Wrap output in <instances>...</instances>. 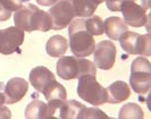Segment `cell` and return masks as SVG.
Wrapping results in <instances>:
<instances>
[{"label": "cell", "instance_id": "obj_23", "mask_svg": "<svg viewBox=\"0 0 151 119\" xmlns=\"http://www.w3.org/2000/svg\"><path fill=\"white\" fill-rule=\"evenodd\" d=\"M0 4L12 13L17 11L18 9H21L24 6L23 0H0Z\"/></svg>", "mask_w": 151, "mask_h": 119}, {"label": "cell", "instance_id": "obj_19", "mask_svg": "<svg viewBox=\"0 0 151 119\" xmlns=\"http://www.w3.org/2000/svg\"><path fill=\"white\" fill-rule=\"evenodd\" d=\"M75 8L76 17H89L93 15L99 7L94 0H72Z\"/></svg>", "mask_w": 151, "mask_h": 119}, {"label": "cell", "instance_id": "obj_26", "mask_svg": "<svg viewBox=\"0 0 151 119\" xmlns=\"http://www.w3.org/2000/svg\"><path fill=\"white\" fill-rule=\"evenodd\" d=\"M12 118V111L6 105H0V119H10Z\"/></svg>", "mask_w": 151, "mask_h": 119}, {"label": "cell", "instance_id": "obj_14", "mask_svg": "<svg viewBox=\"0 0 151 119\" xmlns=\"http://www.w3.org/2000/svg\"><path fill=\"white\" fill-rule=\"evenodd\" d=\"M107 91V102L113 104L122 103L131 97V87L129 84L123 81H116L111 83Z\"/></svg>", "mask_w": 151, "mask_h": 119}, {"label": "cell", "instance_id": "obj_25", "mask_svg": "<svg viewBox=\"0 0 151 119\" xmlns=\"http://www.w3.org/2000/svg\"><path fill=\"white\" fill-rule=\"evenodd\" d=\"M10 17H12V11L7 10L0 4V22H6Z\"/></svg>", "mask_w": 151, "mask_h": 119}, {"label": "cell", "instance_id": "obj_16", "mask_svg": "<svg viewBox=\"0 0 151 119\" xmlns=\"http://www.w3.org/2000/svg\"><path fill=\"white\" fill-rule=\"evenodd\" d=\"M68 50L67 39L63 35H52L45 43V51L52 58H59Z\"/></svg>", "mask_w": 151, "mask_h": 119}, {"label": "cell", "instance_id": "obj_18", "mask_svg": "<svg viewBox=\"0 0 151 119\" xmlns=\"http://www.w3.org/2000/svg\"><path fill=\"white\" fill-rule=\"evenodd\" d=\"M42 94L45 95L47 101L50 100H66L67 99V91L65 89V86L57 82L56 80H53L45 86Z\"/></svg>", "mask_w": 151, "mask_h": 119}, {"label": "cell", "instance_id": "obj_2", "mask_svg": "<svg viewBox=\"0 0 151 119\" xmlns=\"http://www.w3.org/2000/svg\"><path fill=\"white\" fill-rule=\"evenodd\" d=\"M68 47L74 56L86 58L93 53L96 48L94 37L84 29L83 17H76L70 22L68 25Z\"/></svg>", "mask_w": 151, "mask_h": 119}, {"label": "cell", "instance_id": "obj_7", "mask_svg": "<svg viewBox=\"0 0 151 119\" xmlns=\"http://www.w3.org/2000/svg\"><path fill=\"white\" fill-rule=\"evenodd\" d=\"M118 41L122 49L129 54H139L143 57H149L151 54L150 33H145L142 35L136 32L126 31Z\"/></svg>", "mask_w": 151, "mask_h": 119}, {"label": "cell", "instance_id": "obj_13", "mask_svg": "<svg viewBox=\"0 0 151 119\" xmlns=\"http://www.w3.org/2000/svg\"><path fill=\"white\" fill-rule=\"evenodd\" d=\"M29 80H30L31 85L38 92L42 93L45 86L56 78H55L53 73L49 68L45 67V66H37V67L32 68Z\"/></svg>", "mask_w": 151, "mask_h": 119}, {"label": "cell", "instance_id": "obj_4", "mask_svg": "<svg viewBox=\"0 0 151 119\" xmlns=\"http://www.w3.org/2000/svg\"><path fill=\"white\" fill-rule=\"evenodd\" d=\"M129 86L135 93L145 95L151 89V64L147 57L140 56L131 64Z\"/></svg>", "mask_w": 151, "mask_h": 119}, {"label": "cell", "instance_id": "obj_11", "mask_svg": "<svg viewBox=\"0 0 151 119\" xmlns=\"http://www.w3.org/2000/svg\"><path fill=\"white\" fill-rule=\"evenodd\" d=\"M25 40V32L16 26H9L0 30V53L12 54L18 51Z\"/></svg>", "mask_w": 151, "mask_h": 119}, {"label": "cell", "instance_id": "obj_1", "mask_svg": "<svg viewBox=\"0 0 151 119\" xmlns=\"http://www.w3.org/2000/svg\"><path fill=\"white\" fill-rule=\"evenodd\" d=\"M15 26L24 32H48L51 30V18L48 14L35 5H26L15 11Z\"/></svg>", "mask_w": 151, "mask_h": 119}, {"label": "cell", "instance_id": "obj_17", "mask_svg": "<svg viewBox=\"0 0 151 119\" xmlns=\"http://www.w3.org/2000/svg\"><path fill=\"white\" fill-rule=\"evenodd\" d=\"M25 118L48 119V104L41 100H33L25 108Z\"/></svg>", "mask_w": 151, "mask_h": 119}, {"label": "cell", "instance_id": "obj_12", "mask_svg": "<svg viewBox=\"0 0 151 119\" xmlns=\"http://www.w3.org/2000/svg\"><path fill=\"white\" fill-rule=\"evenodd\" d=\"M29 83L22 77H13L2 87V94L6 104H15L26 95Z\"/></svg>", "mask_w": 151, "mask_h": 119}, {"label": "cell", "instance_id": "obj_27", "mask_svg": "<svg viewBox=\"0 0 151 119\" xmlns=\"http://www.w3.org/2000/svg\"><path fill=\"white\" fill-rule=\"evenodd\" d=\"M59 0H37L38 5H41V6H45V7H50L55 5L56 2H58Z\"/></svg>", "mask_w": 151, "mask_h": 119}, {"label": "cell", "instance_id": "obj_10", "mask_svg": "<svg viewBox=\"0 0 151 119\" xmlns=\"http://www.w3.org/2000/svg\"><path fill=\"white\" fill-rule=\"evenodd\" d=\"M92 54L94 57L93 64L96 65V67L102 70H109L116 62L117 49L113 41L102 40L96 43V48Z\"/></svg>", "mask_w": 151, "mask_h": 119}, {"label": "cell", "instance_id": "obj_8", "mask_svg": "<svg viewBox=\"0 0 151 119\" xmlns=\"http://www.w3.org/2000/svg\"><path fill=\"white\" fill-rule=\"evenodd\" d=\"M48 14L51 18V30L59 31L68 27L70 22L76 17L75 8L72 0H59L50 6Z\"/></svg>", "mask_w": 151, "mask_h": 119}, {"label": "cell", "instance_id": "obj_3", "mask_svg": "<svg viewBox=\"0 0 151 119\" xmlns=\"http://www.w3.org/2000/svg\"><path fill=\"white\" fill-rule=\"evenodd\" d=\"M57 75L61 80H78L83 75H96V65L88 59L76 56H61L56 65Z\"/></svg>", "mask_w": 151, "mask_h": 119}, {"label": "cell", "instance_id": "obj_15", "mask_svg": "<svg viewBox=\"0 0 151 119\" xmlns=\"http://www.w3.org/2000/svg\"><path fill=\"white\" fill-rule=\"evenodd\" d=\"M126 31H129V25L122 17L110 16L104 21V33H106L110 40L118 41Z\"/></svg>", "mask_w": 151, "mask_h": 119}, {"label": "cell", "instance_id": "obj_29", "mask_svg": "<svg viewBox=\"0 0 151 119\" xmlns=\"http://www.w3.org/2000/svg\"><path fill=\"white\" fill-rule=\"evenodd\" d=\"M94 1H96V2L98 4V5H101L102 2H105V0H94Z\"/></svg>", "mask_w": 151, "mask_h": 119}, {"label": "cell", "instance_id": "obj_20", "mask_svg": "<svg viewBox=\"0 0 151 119\" xmlns=\"http://www.w3.org/2000/svg\"><path fill=\"white\" fill-rule=\"evenodd\" d=\"M84 29L93 37H100L104 34V21L100 16L91 15L89 17H83Z\"/></svg>", "mask_w": 151, "mask_h": 119}, {"label": "cell", "instance_id": "obj_5", "mask_svg": "<svg viewBox=\"0 0 151 119\" xmlns=\"http://www.w3.org/2000/svg\"><path fill=\"white\" fill-rule=\"evenodd\" d=\"M77 94L83 101L94 107L102 105L107 102L106 89L97 81L96 75H83L78 78Z\"/></svg>", "mask_w": 151, "mask_h": 119}, {"label": "cell", "instance_id": "obj_21", "mask_svg": "<svg viewBox=\"0 0 151 119\" xmlns=\"http://www.w3.org/2000/svg\"><path fill=\"white\" fill-rule=\"evenodd\" d=\"M119 119H142L144 118L143 109L136 103L129 102L124 104L118 112Z\"/></svg>", "mask_w": 151, "mask_h": 119}, {"label": "cell", "instance_id": "obj_22", "mask_svg": "<svg viewBox=\"0 0 151 119\" xmlns=\"http://www.w3.org/2000/svg\"><path fill=\"white\" fill-rule=\"evenodd\" d=\"M109 118L102 110L98 109L97 107H92V108H86L84 107L82 111L80 112L77 119H107Z\"/></svg>", "mask_w": 151, "mask_h": 119}, {"label": "cell", "instance_id": "obj_9", "mask_svg": "<svg viewBox=\"0 0 151 119\" xmlns=\"http://www.w3.org/2000/svg\"><path fill=\"white\" fill-rule=\"evenodd\" d=\"M47 104L48 119H77L85 107L76 100H50Z\"/></svg>", "mask_w": 151, "mask_h": 119}, {"label": "cell", "instance_id": "obj_28", "mask_svg": "<svg viewBox=\"0 0 151 119\" xmlns=\"http://www.w3.org/2000/svg\"><path fill=\"white\" fill-rule=\"evenodd\" d=\"M1 104H6V102H5V97H4L2 92H0V105Z\"/></svg>", "mask_w": 151, "mask_h": 119}, {"label": "cell", "instance_id": "obj_6", "mask_svg": "<svg viewBox=\"0 0 151 119\" xmlns=\"http://www.w3.org/2000/svg\"><path fill=\"white\" fill-rule=\"evenodd\" d=\"M149 0H124L121 11L123 19L132 27H143L148 19Z\"/></svg>", "mask_w": 151, "mask_h": 119}, {"label": "cell", "instance_id": "obj_24", "mask_svg": "<svg viewBox=\"0 0 151 119\" xmlns=\"http://www.w3.org/2000/svg\"><path fill=\"white\" fill-rule=\"evenodd\" d=\"M124 0H105L106 2L107 8L110 10V11H121L122 4H123Z\"/></svg>", "mask_w": 151, "mask_h": 119}]
</instances>
